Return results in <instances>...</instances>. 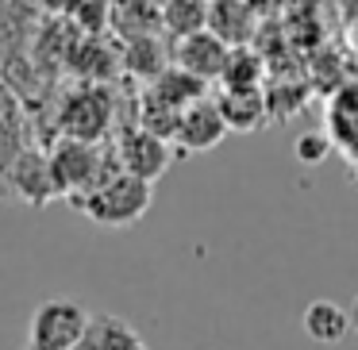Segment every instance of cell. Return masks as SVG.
<instances>
[{
	"mask_svg": "<svg viewBox=\"0 0 358 350\" xmlns=\"http://www.w3.org/2000/svg\"><path fill=\"white\" fill-rule=\"evenodd\" d=\"M150 200H155V185L116 166L101 185L73 196L70 204L96 227H131L150 212Z\"/></svg>",
	"mask_w": 358,
	"mask_h": 350,
	"instance_id": "1",
	"label": "cell"
},
{
	"mask_svg": "<svg viewBox=\"0 0 358 350\" xmlns=\"http://www.w3.org/2000/svg\"><path fill=\"white\" fill-rule=\"evenodd\" d=\"M50 166H55V177H58V189L62 196H81L89 193L93 185H101L116 162L104 154V147L96 139H73V135H62L50 150Z\"/></svg>",
	"mask_w": 358,
	"mask_h": 350,
	"instance_id": "2",
	"label": "cell"
},
{
	"mask_svg": "<svg viewBox=\"0 0 358 350\" xmlns=\"http://www.w3.org/2000/svg\"><path fill=\"white\" fill-rule=\"evenodd\" d=\"M93 312L81 300L70 296H50L39 308L31 312V323H27V347L35 350H73L85 335Z\"/></svg>",
	"mask_w": 358,
	"mask_h": 350,
	"instance_id": "3",
	"label": "cell"
},
{
	"mask_svg": "<svg viewBox=\"0 0 358 350\" xmlns=\"http://www.w3.org/2000/svg\"><path fill=\"white\" fill-rule=\"evenodd\" d=\"M112 154H116L120 170H127V173H135V177H143V181L155 185V181L170 170L178 147H173L170 139H162V135L147 131L143 124H135V127H124V131H120Z\"/></svg>",
	"mask_w": 358,
	"mask_h": 350,
	"instance_id": "4",
	"label": "cell"
},
{
	"mask_svg": "<svg viewBox=\"0 0 358 350\" xmlns=\"http://www.w3.org/2000/svg\"><path fill=\"white\" fill-rule=\"evenodd\" d=\"M224 135H227V119L220 112L216 96H201L189 108H181L173 147H178V154H204V150H216L224 143Z\"/></svg>",
	"mask_w": 358,
	"mask_h": 350,
	"instance_id": "5",
	"label": "cell"
},
{
	"mask_svg": "<svg viewBox=\"0 0 358 350\" xmlns=\"http://www.w3.org/2000/svg\"><path fill=\"white\" fill-rule=\"evenodd\" d=\"M4 193H12L16 200L31 204V208H43L47 200L62 196L58 177H55V166H50V154H43L39 147H24V154H20L16 162H12V170H8Z\"/></svg>",
	"mask_w": 358,
	"mask_h": 350,
	"instance_id": "6",
	"label": "cell"
},
{
	"mask_svg": "<svg viewBox=\"0 0 358 350\" xmlns=\"http://www.w3.org/2000/svg\"><path fill=\"white\" fill-rule=\"evenodd\" d=\"M227 54H231V47H227L224 39H216L208 27H201V31L181 35V39L173 43L170 58H173V66L196 73L201 81H220V73H224V66H227Z\"/></svg>",
	"mask_w": 358,
	"mask_h": 350,
	"instance_id": "7",
	"label": "cell"
},
{
	"mask_svg": "<svg viewBox=\"0 0 358 350\" xmlns=\"http://www.w3.org/2000/svg\"><path fill=\"white\" fill-rule=\"evenodd\" d=\"M27 147V124H24V108H20V96L8 81L0 78V196L8 185V170Z\"/></svg>",
	"mask_w": 358,
	"mask_h": 350,
	"instance_id": "8",
	"label": "cell"
},
{
	"mask_svg": "<svg viewBox=\"0 0 358 350\" xmlns=\"http://www.w3.org/2000/svg\"><path fill=\"white\" fill-rule=\"evenodd\" d=\"M258 20H262V16L250 8L247 0H208L204 27H208L216 39H224L227 47H243V43L255 39Z\"/></svg>",
	"mask_w": 358,
	"mask_h": 350,
	"instance_id": "9",
	"label": "cell"
},
{
	"mask_svg": "<svg viewBox=\"0 0 358 350\" xmlns=\"http://www.w3.org/2000/svg\"><path fill=\"white\" fill-rule=\"evenodd\" d=\"M108 108L101 89H81L73 101H66L62 112V135H73V139H101L104 127H108Z\"/></svg>",
	"mask_w": 358,
	"mask_h": 350,
	"instance_id": "10",
	"label": "cell"
},
{
	"mask_svg": "<svg viewBox=\"0 0 358 350\" xmlns=\"http://www.w3.org/2000/svg\"><path fill=\"white\" fill-rule=\"evenodd\" d=\"M73 350H150L143 342V335L127 323L124 316H112V312H93L85 335Z\"/></svg>",
	"mask_w": 358,
	"mask_h": 350,
	"instance_id": "11",
	"label": "cell"
},
{
	"mask_svg": "<svg viewBox=\"0 0 358 350\" xmlns=\"http://www.w3.org/2000/svg\"><path fill=\"white\" fill-rule=\"evenodd\" d=\"M216 104L227 119V131H239V135L258 131L270 116V96L262 89H224L216 96Z\"/></svg>",
	"mask_w": 358,
	"mask_h": 350,
	"instance_id": "12",
	"label": "cell"
},
{
	"mask_svg": "<svg viewBox=\"0 0 358 350\" xmlns=\"http://www.w3.org/2000/svg\"><path fill=\"white\" fill-rule=\"evenodd\" d=\"M301 327H304V335H308L312 342H320V347H339V342L350 335V308L320 296V300H312L308 308H304Z\"/></svg>",
	"mask_w": 358,
	"mask_h": 350,
	"instance_id": "13",
	"label": "cell"
},
{
	"mask_svg": "<svg viewBox=\"0 0 358 350\" xmlns=\"http://www.w3.org/2000/svg\"><path fill=\"white\" fill-rule=\"evenodd\" d=\"M204 89H208V81H201L196 73H189V70H181V66H173V62H170V66H166V70L147 85V93H155L158 101H166L170 108H178V112H181V108H189L193 101L208 96Z\"/></svg>",
	"mask_w": 358,
	"mask_h": 350,
	"instance_id": "14",
	"label": "cell"
},
{
	"mask_svg": "<svg viewBox=\"0 0 358 350\" xmlns=\"http://www.w3.org/2000/svg\"><path fill=\"white\" fill-rule=\"evenodd\" d=\"M262 81H266V58L258 54L250 43L231 47L227 66H224V73H220V85L224 89H262Z\"/></svg>",
	"mask_w": 358,
	"mask_h": 350,
	"instance_id": "15",
	"label": "cell"
},
{
	"mask_svg": "<svg viewBox=\"0 0 358 350\" xmlns=\"http://www.w3.org/2000/svg\"><path fill=\"white\" fill-rule=\"evenodd\" d=\"M162 27L173 31V39L189 31H201L204 16H208V0H162Z\"/></svg>",
	"mask_w": 358,
	"mask_h": 350,
	"instance_id": "16",
	"label": "cell"
},
{
	"mask_svg": "<svg viewBox=\"0 0 358 350\" xmlns=\"http://www.w3.org/2000/svg\"><path fill=\"white\" fill-rule=\"evenodd\" d=\"M327 150H331V139H327L324 131H304L301 139L293 143L296 162H304V166H320L327 158Z\"/></svg>",
	"mask_w": 358,
	"mask_h": 350,
	"instance_id": "17",
	"label": "cell"
},
{
	"mask_svg": "<svg viewBox=\"0 0 358 350\" xmlns=\"http://www.w3.org/2000/svg\"><path fill=\"white\" fill-rule=\"evenodd\" d=\"M250 8L258 12V16H273V12H281L289 4V0H247Z\"/></svg>",
	"mask_w": 358,
	"mask_h": 350,
	"instance_id": "18",
	"label": "cell"
},
{
	"mask_svg": "<svg viewBox=\"0 0 358 350\" xmlns=\"http://www.w3.org/2000/svg\"><path fill=\"white\" fill-rule=\"evenodd\" d=\"M39 8L43 12H70L73 0H39Z\"/></svg>",
	"mask_w": 358,
	"mask_h": 350,
	"instance_id": "19",
	"label": "cell"
},
{
	"mask_svg": "<svg viewBox=\"0 0 358 350\" xmlns=\"http://www.w3.org/2000/svg\"><path fill=\"white\" fill-rule=\"evenodd\" d=\"M350 331L358 335V296H355V300H350Z\"/></svg>",
	"mask_w": 358,
	"mask_h": 350,
	"instance_id": "20",
	"label": "cell"
},
{
	"mask_svg": "<svg viewBox=\"0 0 358 350\" xmlns=\"http://www.w3.org/2000/svg\"><path fill=\"white\" fill-rule=\"evenodd\" d=\"M27 350H35V347H27Z\"/></svg>",
	"mask_w": 358,
	"mask_h": 350,
	"instance_id": "21",
	"label": "cell"
}]
</instances>
